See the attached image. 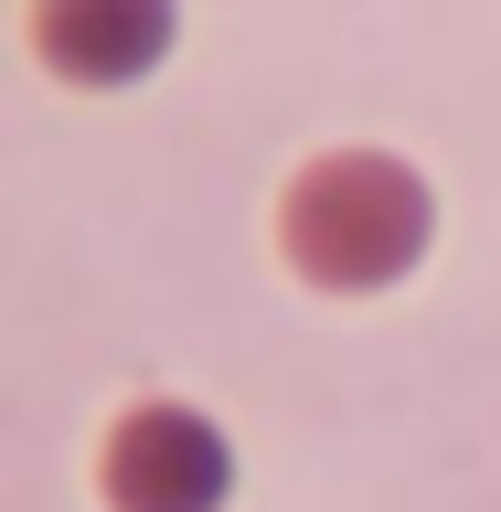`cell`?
Returning a JSON list of instances; mask_svg holds the SVG:
<instances>
[{
	"label": "cell",
	"mask_w": 501,
	"mask_h": 512,
	"mask_svg": "<svg viewBox=\"0 0 501 512\" xmlns=\"http://www.w3.org/2000/svg\"><path fill=\"white\" fill-rule=\"evenodd\" d=\"M43 43L64 64H86V75H128L160 43V0H54L43 11Z\"/></svg>",
	"instance_id": "1"
}]
</instances>
